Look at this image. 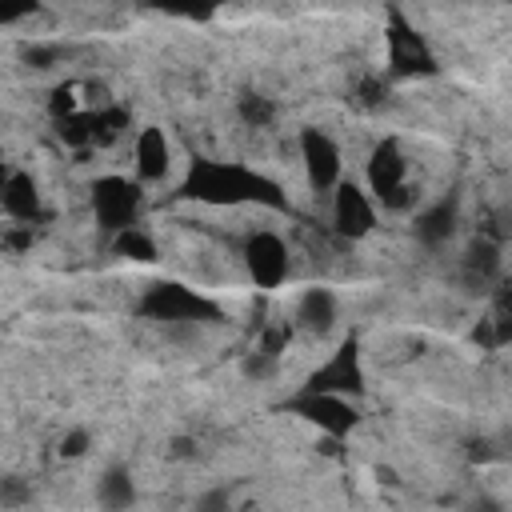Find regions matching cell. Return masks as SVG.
I'll return each instance as SVG.
<instances>
[{
	"instance_id": "1",
	"label": "cell",
	"mask_w": 512,
	"mask_h": 512,
	"mask_svg": "<svg viewBox=\"0 0 512 512\" xmlns=\"http://www.w3.org/2000/svg\"><path fill=\"white\" fill-rule=\"evenodd\" d=\"M180 196L184 200H196V204H212V208H244V204H256V208H276V212H288V192L248 168V164H236V160H208V156H196L184 172V184H180Z\"/></svg>"
},
{
	"instance_id": "2",
	"label": "cell",
	"mask_w": 512,
	"mask_h": 512,
	"mask_svg": "<svg viewBox=\"0 0 512 512\" xmlns=\"http://www.w3.org/2000/svg\"><path fill=\"white\" fill-rule=\"evenodd\" d=\"M364 184L376 200V208H388V212H404L416 204V192H412V164H408V152L396 136H384L368 164H364Z\"/></svg>"
},
{
	"instance_id": "3",
	"label": "cell",
	"mask_w": 512,
	"mask_h": 512,
	"mask_svg": "<svg viewBox=\"0 0 512 512\" xmlns=\"http://www.w3.org/2000/svg\"><path fill=\"white\" fill-rule=\"evenodd\" d=\"M136 312L144 320L156 324H204V320H220V304L180 280H156L140 292Z\"/></svg>"
},
{
	"instance_id": "4",
	"label": "cell",
	"mask_w": 512,
	"mask_h": 512,
	"mask_svg": "<svg viewBox=\"0 0 512 512\" xmlns=\"http://www.w3.org/2000/svg\"><path fill=\"white\" fill-rule=\"evenodd\" d=\"M140 208H144V188H140V180L116 176V172L92 180V216H96V224H100L108 236H116V232H124V228H136V224H140Z\"/></svg>"
},
{
	"instance_id": "5",
	"label": "cell",
	"mask_w": 512,
	"mask_h": 512,
	"mask_svg": "<svg viewBox=\"0 0 512 512\" xmlns=\"http://www.w3.org/2000/svg\"><path fill=\"white\" fill-rule=\"evenodd\" d=\"M296 144H300V168H304L308 188L332 196L344 184V152H340V144L324 128H316V124L300 128Z\"/></svg>"
},
{
	"instance_id": "6",
	"label": "cell",
	"mask_w": 512,
	"mask_h": 512,
	"mask_svg": "<svg viewBox=\"0 0 512 512\" xmlns=\"http://www.w3.org/2000/svg\"><path fill=\"white\" fill-rule=\"evenodd\" d=\"M304 392H328V396H364V360H360V340L344 336L336 344V352L312 368V376L304 380Z\"/></svg>"
},
{
	"instance_id": "7",
	"label": "cell",
	"mask_w": 512,
	"mask_h": 512,
	"mask_svg": "<svg viewBox=\"0 0 512 512\" xmlns=\"http://www.w3.org/2000/svg\"><path fill=\"white\" fill-rule=\"evenodd\" d=\"M240 260H244V272L256 288H280L292 272V256H288V244L284 236H276L272 228H256L244 236V248H240Z\"/></svg>"
},
{
	"instance_id": "8",
	"label": "cell",
	"mask_w": 512,
	"mask_h": 512,
	"mask_svg": "<svg viewBox=\"0 0 512 512\" xmlns=\"http://www.w3.org/2000/svg\"><path fill=\"white\" fill-rule=\"evenodd\" d=\"M388 72L392 76H432L436 72V56L428 48V40L404 20V12H388Z\"/></svg>"
},
{
	"instance_id": "9",
	"label": "cell",
	"mask_w": 512,
	"mask_h": 512,
	"mask_svg": "<svg viewBox=\"0 0 512 512\" xmlns=\"http://www.w3.org/2000/svg\"><path fill=\"white\" fill-rule=\"evenodd\" d=\"M288 412L300 416V420H308L312 428H320V432L332 436V440H344V436L356 428V420H360V412H356V404H352L348 396L304 392V388L288 400Z\"/></svg>"
},
{
	"instance_id": "10",
	"label": "cell",
	"mask_w": 512,
	"mask_h": 512,
	"mask_svg": "<svg viewBox=\"0 0 512 512\" xmlns=\"http://www.w3.org/2000/svg\"><path fill=\"white\" fill-rule=\"evenodd\" d=\"M332 228L344 240H364V236L376 232V200H372V192L364 184L344 180L332 192Z\"/></svg>"
},
{
	"instance_id": "11",
	"label": "cell",
	"mask_w": 512,
	"mask_h": 512,
	"mask_svg": "<svg viewBox=\"0 0 512 512\" xmlns=\"http://www.w3.org/2000/svg\"><path fill=\"white\" fill-rule=\"evenodd\" d=\"M0 208L12 224L32 228L44 216V200H40V184L32 180V172L24 168H8L0 180Z\"/></svg>"
},
{
	"instance_id": "12",
	"label": "cell",
	"mask_w": 512,
	"mask_h": 512,
	"mask_svg": "<svg viewBox=\"0 0 512 512\" xmlns=\"http://www.w3.org/2000/svg\"><path fill=\"white\" fill-rule=\"evenodd\" d=\"M456 228H460V196H456V192L436 196L432 204H424V208L412 216V236H416V244H424V248L448 244V240L456 236Z\"/></svg>"
},
{
	"instance_id": "13",
	"label": "cell",
	"mask_w": 512,
	"mask_h": 512,
	"mask_svg": "<svg viewBox=\"0 0 512 512\" xmlns=\"http://www.w3.org/2000/svg\"><path fill=\"white\" fill-rule=\"evenodd\" d=\"M132 168H136V180L140 184H156L172 172V144L164 136V128L156 124H144L132 140Z\"/></svg>"
},
{
	"instance_id": "14",
	"label": "cell",
	"mask_w": 512,
	"mask_h": 512,
	"mask_svg": "<svg viewBox=\"0 0 512 512\" xmlns=\"http://www.w3.org/2000/svg\"><path fill=\"white\" fill-rule=\"evenodd\" d=\"M296 328L300 332H308V336H328L332 328H336V320H340V300H336V292L332 288H304L300 292V300H296Z\"/></svg>"
},
{
	"instance_id": "15",
	"label": "cell",
	"mask_w": 512,
	"mask_h": 512,
	"mask_svg": "<svg viewBox=\"0 0 512 512\" xmlns=\"http://www.w3.org/2000/svg\"><path fill=\"white\" fill-rule=\"evenodd\" d=\"M460 276H464L468 288H488V284L500 276V244H496L492 236H476V240L464 248Z\"/></svg>"
},
{
	"instance_id": "16",
	"label": "cell",
	"mask_w": 512,
	"mask_h": 512,
	"mask_svg": "<svg viewBox=\"0 0 512 512\" xmlns=\"http://www.w3.org/2000/svg\"><path fill=\"white\" fill-rule=\"evenodd\" d=\"M96 504L104 512H128L136 504V476L128 464H108L96 480Z\"/></svg>"
},
{
	"instance_id": "17",
	"label": "cell",
	"mask_w": 512,
	"mask_h": 512,
	"mask_svg": "<svg viewBox=\"0 0 512 512\" xmlns=\"http://www.w3.org/2000/svg\"><path fill=\"white\" fill-rule=\"evenodd\" d=\"M112 252L124 256V260H136V264H156V260H160V248H156L152 232H144L140 224L116 232V236H112Z\"/></svg>"
},
{
	"instance_id": "18",
	"label": "cell",
	"mask_w": 512,
	"mask_h": 512,
	"mask_svg": "<svg viewBox=\"0 0 512 512\" xmlns=\"http://www.w3.org/2000/svg\"><path fill=\"white\" fill-rule=\"evenodd\" d=\"M236 112H240V120H244L248 128H272V120H276V100L264 96V92H244V96L236 100Z\"/></svg>"
},
{
	"instance_id": "19",
	"label": "cell",
	"mask_w": 512,
	"mask_h": 512,
	"mask_svg": "<svg viewBox=\"0 0 512 512\" xmlns=\"http://www.w3.org/2000/svg\"><path fill=\"white\" fill-rule=\"evenodd\" d=\"M20 60H24L28 68L44 72V68H56V64L64 60V48H60L56 40H24V44H20Z\"/></svg>"
},
{
	"instance_id": "20",
	"label": "cell",
	"mask_w": 512,
	"mask_h": 512,
	"mask_svg": "<svg viewBox=\"0 0 512 512\" xmlns=\"http://www.w3.org/2000/svg\"><path fill=\"white\" fill-rule=\"evenodd\" d=\"M244 376L248 380H268V376H276V368H280V356L276 352H268V348H256L252 356H244Z\"/></svg>"
},
{
	"instance_id": "21",
	"label": "cell",
	"mask_w": 512,
	"mask_h": 512,
	"mask_svg": "<svg viewBox=\"0 0 512 512\" xmlns=\"http://www.w3.org/2000/svg\"><path fill=\"white\" fill-rule=\"evenodd\" d=\"M192 512H232V492H228L224 484H216V488H204V492L196 496Z\"/></svg>"
},
{
	"instance_id": "22",
	"label": "cell",
	"mask_w": 512,
	"mask_h": 512,
	"mask_svg": "<svg viewBox=\"0 0 512 512\" xmlns=\"http://www.w3.org/2000/svg\"><path fill=\"white\" fill-rule=\"evenodd\" d=\"M88 448H92V432H88V428H68V432L60 436V456H64V460H80Z\"/></svg>"
},
{
	"instance_id": "23",
	"label": "cell",
	"mask_w": 512,
	"mask_h": 512,
	"mask_svg": "<svg viewBox=\"0 0 512 512\" xmlns=\"http://www.w3.org/2000/svg\"><path fill=\"white\" fill-rule=\"evenodd\" d=\"M24 500H32V492L20 484V476H8L4 480V508H20Z\"/></svg>"
},
{
	"instance_id": "24",
	"label": "cell",
	"mask_w": 512,
	"mask_h": 512,
	"mask_svg": "<svg viewBox=\"0 0 512 512\" xmlns=\"http://www.w3.org/2000/svg\"><path fill=\"white\" fill-rule=\"evenodd\" d=\"M464 512H504V504H500L496 496L480 492V496H468V500H464Z\"/></svg>"
}]
</instances>
